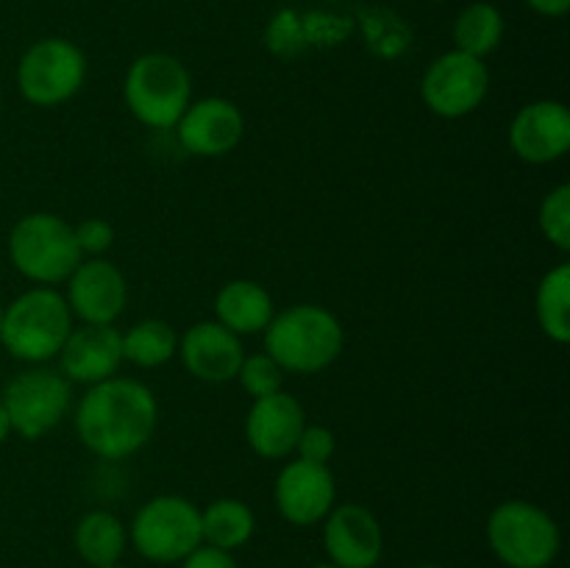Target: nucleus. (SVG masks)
<instances>
[{"label": "nucleus", "mask_w": 570, "mask_h": 568, "mask_svg": "<svg viewBox=\"0 0 570 568\" xmlns=\"http://www.w3.org/2000/svg\"><path fill=\"white\" fill-rule=\"evenodd\" d=\"M159 404L148 384L111 376L92 384L76 407L78 440L100 460H128L150 443Z\"/></svg>", "instance_id": "obj_1"}, {"label": "nucleus", "mask_w": 570, "mask_h": 568, "mask_svg": "<svg viewBox=\"0 0 570 568\" xmlns=\"http://www.w3.org/2000/svg\"><path fill=\"white\" fill-rule=\"evenodd\" d=\"M490 70L484 59L462 50H449L426 67L421 78V98L432 115L456 120L468 117L488 100Z\"/></svg>", "instance_id": "obj_10"}, {"label": "nucleus", "mask_w": 570, "mask_h": 568, "mask_svg": "<svg viewBox=\"0 0 570 568\" xmlns=\"http://www.w3.org/2000/svg\"><path fill=\"white\" fill-rule=\"evenodd\" d=\"M178 354V334L161 317L134 323L122 332V362L137 368H161Z\"/></svg>", "instance_id": "obj_24"}, {"label": "nucleus", "mask_w": 570, "mask_h": 568, "mask_svg": "<svg viewBox=\"0 0 570 568\" xmlns=\"http://www.w3.org/2000/svg\"><path fill=\"white\" fill-rule=\"evenodd\" d=\"M72 540H76V551L81 555V560H87L92 568H104L120 562L128 546V529L122 527L115 512L92 510L76 523Z\"/></svg>", "instance_id": "obj_20"}, {"label": "nucleus", "mask_w": 570, "mask_h": 568, "mask_svg": "<svg viewBox=\"0 0 570 568\" xmlns=\"http://www.w3.org/2000/svg\"><path fill=\"white\" fill-rule=\"evenodd\" d=\"M306 427V412L295 395L278 393L254 399L245 415V440L262 460H284L295 454L301 432Z\"/></svg>", "instance_id": "obj_17"}, {"label": "nucleus", "mask_w": 570, "mask_h": 568, "mask_svg": "<svg viewBox=\"0 0 570 568\" xmlns=\"http://www.w3.org/2000/svg\"><path fill=\"white\" fill-rule=\"evenodd\" d=\"M128 111L145 128L167 131L176 128L187 106L193 104V76L187 65L170 53H142L131 61L122 81Z\"/></svg>", "instance_id": "obj_4"}, {"label": "nucleus", "mask_w": 570, "mask_h": 568, "mask_svg": "<svg viewBox=\"0 0 570 568\" xmlns=\"http://www.w3.org/2000/svg\"><path fill=\"white\" fill-rule=\"evenodd\" d=\"M417 568H440V566H417Z\"/></svg>", "instance_id": "obj_36"}, {"label": "nucleus", "mask_w": 570, "mask_h": 568, "mask_svg": "<svg viewBox=\"0 0 570 568\" xmlns=\"http://www.w3.org/2000/svg\"><path fill=\"white\" fill-rule=\"evenodd\" d=\"M9 259L14 271L37 287H56L70 278L83 256L76 232L65 217L53 212H31L11 228Z\"/></svg>", "instance_id": "obj_5"}, {"label": "nucleus", "mask_w": 570, "mask_h": 568, "mask_svg": "<svg viewBox=\"0 0 570 568\" xmlns=\"http://www.w3.org/2000/svg\"><path fill=\"white\" fill-rule=\"evenodd\" d=\"M67 306L81 323H115L128 301L126 273L106 256H87L67 278Z\"/></svg>", "instance_id": "obj_12"}, {"label": "nucleus", "mask_w": 570, "mask_h": 568, "mask_svg": "<svg viewBox=\"0 0 570 568\" xmlns=\"http://www.w3.org/2000/svg\"><path fill=\"white\" fill-rule=\"evenodd\" d=\"M504 14L499 6L488 3V0H473L465 9L456 14L451 37H454V48L476 59H488L495 53L504 39Z\"/></svg>", "instance_id": "obj_21"}, {"label": "nucleus", "mask_w": 570, "mask_h": 568, "mask_svg": "<svg viewBox=\"0 0 570 568\" xmlns=\"http://www.w3.org/2000/svg\"><path fill=\"white\" fill-rule=\"evenodd\" d=\"M276 315L271 293L254 278L226 282L215 295V321L237 337L262 334Z\"/></svg>", "instance_id": "obj_19"}, {"label": "nucleus", "mask_w": 570, "mask_h": 568, "mask_svg": "<svg viewBox=\"0 0 570 568\" xmlns=\"http://www.w3.org/2000/svg\"><path fill=\"white\" fill-rule=\"evenodd\" d=\"M315 568H337V566H332V562H323V566H315Z\"/></svg>", "instance_id": "obj_33"}, {"label": "nucleus", "mask_w": 570, "mask_h": 568, "mask_svg": "<svg viewBox=\"0 0 570 568\" xmlns=\"http://www.w3.org/2000/svg\"><path fill=\"white\" fill-rule=\"evenodd\" d=\"M0 401L11 432L22 440H39L67 418L72 407V384L56 368L33 365L6 384Z\"/></svg>", "instance_id": "obj_9"}, {"label": "nucleus", "mask_w": 570, "mask_h": 568, "mask_svg": "<svg viewBox=\"0 0 570 568\" xmlns=\"http://www.w3.org/2000/svg\"><path fill=\"white\" fill-rule=\"evenodd\" d=\"M534 315H538L540 332L557 345L570 340V265L560 262L551 267L538 284L534 293Z\"/></svg>", "instance_id": "obj_23"}, {"label": "nucleus", "mask_w": 570, "mask_h": 568, "mask_svg": "<svg viewBox=\"0 0 570 568\" xmlns=\"http://www.w3.org/2000/svg\"><path fill=\"white\" fill-rule=\"evenodd\" d=\"M181 568H237L232 551L215 549V546L200 543L193 555H187L181 560Z\"/></svg>", "instance_id": "obj_30"}, {"label": "nucleus", "mask_w": 570, "mask_h": 568, "mask_svg": "<svg viewBox=\"0 0 570 568\" xmlns=\"http://www.w3.org/2000/svg\"><path fill=\"white\" fill-rule=\"evenodd\" d=\"M245 117L228 98H200L187 106L176 123V137L187 154L217 159L243 143Z\"/></svg>", "instance_id": "obj_15"}, {"label": "nucleus", "mask_w": 570, "mask_h": 568, "mask_svg": "<svg viewBox=\"0 0 570 568\" xmlns=\"http://www.w3.org/2000/svg\"><path fill=\"white\" fill-rule=\"evenodd\" d=\"M256 518L245 501L217 499L206 510H200V535L206 546L234 551L254 538Z\"/></svg>", "instance_id": "obj_22"}, {"label": "nucleus", "mask_w": 570, "mask_h": 568, "mask_svg": "<svg viewBox=\"0 0 570 568\" xmlns=\"http://www.w3.org/2000/svg\"><path fill=\"white\" fill-rule=\"evenodd\" d=\"M262 334L265 351L278 368L298 376L326 371L345 349V329L340 317L317 304H293L276 312Z\"/></svg>", "instance_id": "obj_2"}, {"label": "nucleus", "mask_w": 570, "mask_h": 568, "mask_svg": "<svg viewBox=\"0 0 570 568\" xmlns=\"http://www.w3.org/2000/svg\"><path fill=\"white\" fill-rule=\"evenodd\" d=\"M237 382L250 399H262V395H273L282 390L284 371L267 351L250 356L245 354L243 365H239L237 371Z\"/></svg>", "instance_id": "obj_26"}, {"label": "nucleus", "mask_w": 570, "mask_h": 568, "mask_svg": "<svg viewBox=\"0 0 570 568\" xmlns=\"http://www.w3.org/2000/svg\"><path fill=\"white\" fill-rule=\"evenodd\" d=\"M523 3H527L534 14L551 17V20H557V17H566L570 9V0H523Z\"/></svg>", "instance_id": "obj_31"}, {"label": "nucleus", "mask_w": 570, "mask_h": 568, "mask_svg": "<svg viewBox=\"0 0 570 568\" xmlns=\"http://www.w3.org/2000/svg\"><path fill=\"white\" fill-rule=\"evenodd\" d=\"M0 109H3V106H0Z\"/></svg>", "instance_id": "obj_38"}, {"label": "nucleus", "mask_w": 570, "mask_h": 568, "mask_svg": "<svg viewBox=\"0 0 570 568\" xmlns=\"http://www.w3.org/2000/svg\"><path fill=\"white\" fill-rule=\"evenodd\" d=\"M0 326H3V306H0Z\"/></svg>", "instance_id": "obj_35"}, {"label": "nucleus", "mask_w": 570, "mask_h": 568, "mask_svg": "<svg viewBox=\"0 0 570 568\" xmlns=\"http://www.w3.org/2000/svg\"><path fill=\"white\" fill-rule=\"evenodd\" d=\"M362 28H365L367 45H373L376 53H387V56L401 53V50L406 48V39H410L406 26L399 20V14H393V11L387 9L365 11V17H362Z\"/></svg>", "instance_id": "obj_27"}, {"label": "nucleus", "mask_w": 570, "mask_h": 568, "mask_svg": "<svg viewBox=\"0 0 570 568\" xmlns=\"http://www.w3.org/2000/svg\"><path fill=\"white\" fill-rule=\"evenodd\" d=\"M104 568H126V566H120V562H115V566H104Z\"/></svg>", "instance_id": "obj_34"}, {"label": "nucleus", "mask_w": 570, "mask_h": 568, "mask_svg": "<svg viewBox=\"0 0 570 568\" xmlns=\"http://www.w3.org/2000/svg\"><path fill=\"white\" fill-rule=\"evenodd\" d=\"M337 451V438L328 427H321V423H306L304 432H301L298 443H295V454L306 462H321V466H328V460Z\"/></svg>", "instance_id": "obj_28"}, {"label": "nucleus", "mask_w": 570, "mask_h": 568, "mask_svg": "<svg viewBox=\"0 0 570 568\" xmlns=\"http://www.w3.org/2000/svg\"><path fill=\"white\" fill-rule=\"evenodd\" d=\"M538 226L554 248L570 251V184H557L540 200Z\"/></svg>", "instance_id": "obj_25"}, {"label": "nucleus", "mask_w": 570, "mask_h": 568, "mask_svg": "<svg viewBox=\"0 0 570 568\" xmlns=\"http://www.w3.org/2000/svg\"><path fill=\"white\" fill-rule=\"evenodd\" d=\"M510 148L527 165H551L570 150V111L562 100L523 106L510 123Z\"/></svg>", "instance_id": "obj_13"}, {"label": "nucleus", "mask_w": 570, "mask_h": 568, "mask_svg": "<svg viewBox=\"0 0 570 568\" xmlns=\"http://www.w3.org/2000/svg\"><path fill=\"white\" fill-rule=\"evenodd\" d=\"M434 3H445V0H434Z\"/></svg>", "instance_id": "obj_37"}, {"label": "nucleus", "mask_w": 570, "mask_h": 568, "mask_svg": "<svg viewBox=\"0 0 570 568\" xmlns=\"http://www.w3.org/2000/svg\"><path fill=\"white\" fill-rule=\"evenodd\" d=\"M72 232H76L81 256H104L115 245V228L104 217H87L78 226H72Z\"/></svg>", "instance_id": "obj_29"}, {"label": "nucleus", "mask_w": 570, "mask_h": 568, "mask_svg": "<svg viewBox=\"0 0 570 568\" xmlns=\"http://www.w3.org/2000/svg\"><path fill=\"white\" fill-rule=\"evenodd\" d=\"M178 356L187 373L206 384H226L237 379L243 365V337L228 332L217 321L193 323L187 332L178 337Z\"/></svg>", "instance_id": "obj_18"}, {"label": "nucleus", "mask_w": 570, "mask_h": 568, "mask_svg": "<svg viewBox=\"0 0 570 568\" xmlns=\"http://www.w3.org/2000/svg\"><path fill=\"white\" fill-rule=\"evenodd\" d=\"M278 516L293 527H315L332 512L337 501V482L328 466L295 457L278 471L273 488Z\"/></svg>", "instance_id": "obj_11"}, {"label": "nucleus", "mask_w": 570, "mask_h": 568, "mask_svg": "<svg viewBox=\"0 0 570 568\" xmlns=\"http://www.w3.org/2000/svg\"><path fill=\"white\" fill-rule=\"evenodd\" d=\"M323 546L332 566L373 568L384 551L382 523L362 505L332 507L323 518Z\"/></svg>", "instance_id": "obj_16"}, {"label": "nucleus", "mask_w": 570, "mask_h": 568, "mask_svg": "<svg viewBox=\"0 0 570 568\" xmlns=\"http://www.w3.org/2000/svg\"><path fill=\"white\" fill-rule=\"evenodd\" d=\"M11 434V423H9V415H6V407L3 401H0V443H6Z\"/></svg>", "instance_id": "obj_32"}, {"label": "nucleus", "mask_w": 570, "mask_h": 568, "mask_svg": "<svg viewBox=\"0 0 570 568\" xmlns=\"http://www.w3.org/2000/svg\"><path fill=\"white\" fill-rule=\"evenodd\" d=\"M122 365V332L115 323L72 326L59 351V371L70 384L106 382Z\"/></svg>", "instance_id": "obj_14"}, {"label": "nucleus", "mask_w": 570, "mask_h": 568, "mask_svg": "<svg viewBox=\"0 0 570 568\" xmlns=\"http://www.w3.org/2000/svg\"><path fill=\"white\" fill-rule=\"evenodd\" d=\"M72 332V312L56 287H31L3 310L0 343L14 360L45 365Z\"/></svg>", "instance_id": "obj_3"}, {"label": "nucleus", "mask_w": 570, "mask_h": 568, "mask_svg": "<svg viewBox=\"0 0 570 568\" xmlns=\"http://www.w3.org/2000/svg\"><path fill=\"white\" fill-rule=\"evenodd\" d=\"M488 543L507 568H549L560 555L562 535L543 507L510 499L490 512Z\"/></svg>", "instance_id": "obj_6"}, {"label": "nucleus", "mask_w": 570, "mask_h": 568, "mask_svg": "<svg viewBox=\"0 0 570 568\" xmlns=\"http://www.w3.org/2000/svg\"><path fill=\"white\" fill-rule=\"evenodd\" d=\"M87 81V56L65 37L33 42L17 61V89L39 109H56L81 92Z\"/></svg>", "instance_id": "obj_7"}, {"label": "nucleus", "mask_w": 570, "mask_h": 568, "mask_svg": "<svg viewBox=\"0 0 570 568\" xmlns=\"http://www.w3.org/2000/svg\"><path fill=\"white\" fill-rule=\"evenodd\" d=\"M128 540L150 562H181L200 543V510L184 496H156L134 516Z\"/></svg>", "instance_id": "obj_8"}]
</instances>
